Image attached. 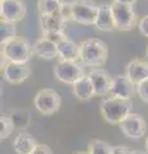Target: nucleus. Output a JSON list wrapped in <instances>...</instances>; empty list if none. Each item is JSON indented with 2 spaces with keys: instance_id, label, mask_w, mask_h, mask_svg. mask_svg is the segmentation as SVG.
<instances>
[{
  "instance_id": "nucleus-25",
  "label": "nucleus",
  "mask_w": 148,
  "mask_h": 154,
  "mask_svg": "<svg viewBox=\"0 0 148 154\" xmlns=\"http://www.w3.org/2000/svg\"><path fill=\"white\" fill-rule=\"evenodd\" d=\"M137 94L144 103H148V79L137 85Z\"/></svg>"
},
{
  "instance_id": "nucleus-30",
  "label": "nucleus",
  "mask_w": 148,
  "mask_h": 154,
  "mask_svg": "<svg viewBox=\"0 0 148 154\" xmlns=\"http://www.w3.org/2000/svg\"><path fill=\"white\" fill-rule=\"evenodd\" d=\"M113 2L121 3V4H129V5H134L137 3V0H113Z\"/></svg>"
},
{
  "instance_id": "nucleus-1",
  "label": "nucleus",
  "mask_w": 148,
  "mask_h": 154,
  "mask_svg": "<svg viewBox=\"0 0 148 154\" xmlns=\"http://www.w3.org/2000/svg\"><path fill=\"white\" fill-rule=\"evenodd\" d=\"M108 46L98 37L87 38L79 45V59L87 67H102L107 62Z\"/></svg>"
},
{
  "instance_id": "nucleus-8",
  "label": "nucleus",
  "mask_w": 148,
  "mask_h": 154,
  "mask_svg": "<svg viewBox=\"0 0 148 154\" xmlns=\"http://www.w3.org/2000/svg\"><path fill=\"white\" fill-rule=\"evenodd\" d=\"M118 126H120L121 132L131 140H138L143 137L147 131V123L143 116L139 113H129Z\"/></svg>"
},
{
  "instance_id": "nucleus-18",
  "label": "nucleus",
  "mask_w": 148,
  "mask_h": 154,
  "mask_svg": "<svg viewBox=\"0 0 148 154\" xmlns=\"http://www.w3.org/2000/svg\"><path fill=\"white\" fill-rule=\"evenodd\" d=\"M72 93L79 100H90L95 95L94 86L88 75L72 85Z\"/></svg>"
},
{
  "instance_id": "nucleus-23",
  "label": "nucleus",
  "mask_w": 148,
  "mask_h": 154,
  "mask_svg": "<svg viewBox=\"0 0 148 154\" xmlns=\"http://www.w3.org/2000/svg\"><path fill=\"white\" fill-rule=\"evenodd\" d=\"M88 153L89 154H111L112 146L108 143L101 140V139H93L88 144Z\"/></svg>"
},
{
  "instance_id": "nucleus-13",
  "label": "nucleus",
  "mask_w": 148,
  "mask_h": 154,
  "mask_svg": "<svg viewBox=\"0 0 148 154\" xmlns=\"http://www.w3.org/2000/svg\"><path fill=\"white\" fill-rule=\"evenodd\" d=\"M39 23L43 32H66L67 21L61 16V13L46 14L39 17Z\"/></svg>"
},
{
  "instance_id": "nucleus-34",
  "label": "nucleus",
  "mask_w": 148,
  "mask_h": 154,
  "mask_svg": "<svg viewBox=\"0 0 148 154\" xmlns=\"http://www.w3.org/2000/svg\"><path fill=\"white\" fill-rule=\"evenodd\" d=\"M76 154H89V153H84V152H81V153H76Z\"/></svg>"
},
{
  "instance_id": "nucleus-19",
  "label": "nucleus",
  "mask_w": 148,
  "mask_h": 154,
  "mask_svg": "<svg viewBox=\"0 0 148 154\" xmlns=\"http://www.w3.org/2000/svg\"><path fill=\"white\" fill-rule=\"evenodd\" d=\"M57 51H58L59 60H77L79 59V45L76 42L70 40L67 37L66 40L57 44Z\"/></svg>"
},
{
  "instance_id": "nucleus-3",
  "label": "nucleus",
  "mask_w": 148,
  "mask_h": 154,
  "mask_svg": "<svg viewBox=\"0 0 148 154\" xmlns=\"http://www.w3.org/2000/svg\"><path fill=\"white\" fill-rule=\"evenodd\" d=\"M2 53L9 62L14 63H28L34 57L32 44L25 37H16L12 41L2 45Z\"/></svg>"
},
{
  "instance_id": "nucleus-12",
  "label": "nucleus",
  "mask_w": 148,
  "mask_h": 154,
  "mask_svg": "<svg viewBox=\"0 0 148 154\" xmlns=\"http://www.w3.org/2000/svg\"><path fill=\"white\" fill-rule=\"evenodd\" d=\"M135 91L137 86L131 82V80L126 75H117L116 77H113L111 93H109L112 96L122 99H131Z\"/></svg>"
},
{
  "instance_id": "nucleus-4",
  "label": "nucleus",
  "mask_w": 148,
  "mask_h": 154,
  "mask_svg": "<svg viewBox=\"0 0 148 154\" xmlns=\"http://www.w3.org/2000/svg\"><path fill=\"white\" fill-rule=\"evenodd\" d=\"M72 8V21L80 25H95L99 12V5L93 0H74L71 2Z\"/></svg>"
},
{
  "instance_id": "nucleus-10",
  "label": "nucleus",
  "mask_w": 148,
  "mask_h": 154,
  "mask_svg": "<svg viewBox=\"0 0 148 154\" xmlns=\"http://www.w3.org/2000/svg\"><path fill=\"white\" fill-rule=\"evenodd\" d=\"M31 75V69L27 66V63H14V62H9L3 69L4 80L8 81L9 84L18 85L26 81Z\"/></svg>"
},
{
  "instance_id": "nucleus-15",
  "label": "nucleus",
  "mask_w": 148,
  "mask_h": 154,
  "mask_svg": "<svg viewBox=\"0 0 148 154\" xmlns=\"http://www.w3.org/2000/svg\"><path fill=\"white\" fill-rule=\"evenodd\" d=\"M94 27L97 28V30L104 31V32L116 30L111 4H101V5H99L98 17H97V21H95Z\"/></svg>"
},
{
  "instance_id": "nucleus-29",
  "label": "nucleus",
  "mask_w": 148,
  "mask_h": 154,
  "mask_svg": "<svg viewBox=\"0 0 148 154\" xmlns=\"http://www.w3.org/2000/svg\"><path fill=\"white\" fill-rule=\"evenodd\" d=\"M111 154H133V152L124 145H116V146H112Z\"/></svg>"
},
{
  "instance_id": "nucleus-31",
  "label": "nucleus",
  "mask_w": 148,
  "mask_h": 154,
  "mask_svg": "<svg viewBox=\"0 0 148 154\" xmlns=\"http://www.w3.org/2000/svg\"><path fill=\"white\" fill-rule=\"evenodd\" d=\"M133 154H148L147 152H140V150H133Z\"/></svg>"
},
{
  "instance_id": "nucleus-21",
  "label": "nucleus",
  "mask_w": 148,
  "mask_h": 154,
  "mask_svg": "<svg viewBox=\"0 0 148 154\" xmlns=\"http://www.w3.org/2000/svg\"><path fill=\"white\" fill-rule=\"evenodd\" d=\"M63 3V0H37V11L40 16L54 14L61 11Z\"/></svg>"
},
{
  "instance_id": "nucleus-14",
  "label": "nucleus",
  "mask_w": 148,
  "mask_h": 154,
  "mask_svg": "<svg viewBox=\"0 0 148 154\" xmlns=\"http://www.w3.org/2000/svg\"><path fill=\"white\" fill-rule=\"evenodd\" d=\"M32 50L36 57L45 60H52L54 58H58V51H57V44L53 41L48 40L46 37L41 36L40 38L32 44Z\"/></svg>"
},
{
  "instance_id": "nucleus-17",
  "label": "nucleus",
  "mask_w": 148,
  "mask_h": 154,
  "mask_svg": "<svg viewBox=\"0 0 148 154\" xmlns=\"http://www.w3.org/2000/svg\"><path fill=\"white\" fill-rule=\"evenodd\" d=\"M36 146L35 137L26 131H21L13 140V149L17 154H31Z\"/></svg>"
},
{
  "instance_id": "nucleus-26",
  "label": "nucleus",
  "mask_w": 148,
  "mask_h": 154,
  "mask_svg": "<svg viewBox=\"0 0 148 154\" xmlns=\"http://www.w3.org/2000/svg\"><path fill=\"white\" fill-rule=\"evenodd\" d=\"M43 36L46 37L48 40L53 41L54 44H59L61 41H63L67 38L66 32H43Z\"/></svg>"
},
{
  "instance_id": "nucleus-11",
  "label": "nucleus",
  "mask_w": 148,
  "mask_h": 154,
  "mask_svg": "<svg viewBox=\"0 0 148 154\" xmlns=\"http://www.w3.org/2000/svg\"><path fill=\"white\" fill-rule=\"evenodd\" d=\"M88 76L92 80V84L94 86V91L95 95L98 96H106L111 93V88H112V77L109 76L108 72L103 71V69H98L95 68L93 71H90Z\"/></svg>"
},
{
  "instance_id": "nucleus-28",
  "label": "nucleus",
  "mask_w": 148,
  "mask_h": 154,
  "mask_svg": "<svg viewBox=\"0 0 148 154\" xmlns=\"http://www.w3.org/2000/svg\"><path fill=\"white\" fill-rule=\"evenodd\" d=\"M31 154H53V152L45 144H37V146L34 149V152Z\"/></svg>"
},
{
  "instance_id": "nucleus-6",
  "label": "nucleus",
  "mask_w": 148,
  "mask_h": 154,
  "mask_svg": "<svg viewBox=\"0 0 148 154\" xmlns=\"http://www.w3.org/2000/svg\"><path fill=\"white\" fill-rule=\"evenodd\" d=\"M53 72L57 80L67 85H74L87 76L84 68L76 60H59L54 66Z\"/></svg>"
},
{
  "instance_id": "nucleus-33",
  "label": "nucleus",
  "mask_w": 148,
  "mask_h": 154,
  "mask_svg": "<svg viewBox=\"0 0 148 154\" xmlns=\"http://www.w3.org/2000/svg\"><path fill=\"white\" fill-rule=\"evenodd\" d=\"M146 55H147V58H148V45H147V49H146Z\"/></svg>"
},
{
  "instance_id": "nucleus-24",
  "label": "nucleus",
  "mask_w": 148,
  "mask_h": 154,
  "mask_svg": "<svg viewBox=\"0 0 148 154\" xmlns=\"http://www.w3.org/2000/svg\"><path fill=\"white\" fill-rule=\"evenodd\" d=\"M13 130H16V126L13 123L12 117L8 114H3L2 118H0V139L4 140L8 136H11Z\"/></svg>"
},
{
  "instance_id": "nucleus-32",
  "label": "nucleus",
  "mask_w": 148,
  "mask_h": 154,
  "mask_svg": "<svg viewBox=\"0 0 148 154\" xmlns=\"http://www.w3.org/2000/svg\"><path fill=\"white\" fill-rule=\"evenodd\" d=\"M146 152L148 153V135H147V139H146Z\"/></svg>"
},
{
  "instance_id": "nucleus-7",
  "label": "nucleus",
  "mask_w": 148,
  "mask_h": 154,
  "mask_svg": "<svg viewBox=\"0 0 148 154\" xmlns=\"http://www.w3.org/2000/svg\"><path fill=\"white\" fill-rule=\"evenodd\" d=\"M61 104H62L61 95L52 89L40 90L34 98L35 108L43 116H52L57 113L61 108Z\"/></svg>"
},
{
  "instance_id": "nucleus-2",
  "label": "nucleus",
  "mask_w": 148,
  "mask_h": 154,
  "mask_svg": "<svg viewBox=\"0 0 148 154\" xmlns=\"http://www.w3.org/2000/svg\"><path fill=\"white\" fill-rule=\"evenodd\" d=\"M131 99H122L109 95L101 103V114L109 125H120V122L131 113Z\"/></svg>"
},
{
  "instance_id": "nucleus-5",
  "label": "nucleus",
  "mask_w": 148,
  "mask_h": 154,
  "mask_svg": "<svg viewBox=\"0 0 148 154\" xmlns=\"http://www.w3.org/2000/svg\"><path fill=\"white\" fill-rule=\"evenodd\" d=\"M111 7H112L115 25H116L117 31H121V32L131 31L137 26V14L134 12L133 5L112 2Z\"/></svg>"
},
{
  "instance_id": "nucleus-20",
  "label": "nucleus",
  "mask_w": 148,
  "mask_h": 154,
  "mask_svg": "<svg viewBox=\"0 0 148 154\" xmlns=\"http://www.w3.org/2000/svg\"><path fill=\"white\" fill-rule=\"evenodd\" d=\"M11 117L13 119V123H14V126H16V128L23 130V131H25V130L30 126L32 116H31V112L28 109H26V108H18V109L13 110L12 114H11Z\"/></svg>"
},
{
  "instance_id": "nucleus-9",
  "label": "nucleus",
  "mask_w": 148,
  "mask_h": 154,
  "mask_svg": "<svg viewBox=\"0 0 148 154\" xmlns=\"http://www.w3.org/2000/svg\"><path fill=\"white\" fill-rule=\"evenodd\" d=\"M27 14L26 4L22 0H0V16L3 21L18 22Z\"/></svg>"
},
{
  "instance_id": "nucleus-16",
  "label": "nucleus",
  "mask_w": 148,
  "mask_h": 154,
  "mask_svg": "<svg viewBox=\"0 0 148 154\" xmlns=\"http://www.w3.org/2000/svg\"><path fill=\"white\" fill-rule=\"evenodd\" d=\"M126 76L135 86L148 79V63L140 59L130 60L126 66Z\"/></svg>"
},
{
  "instance_id": "nucleus-27",
  "label": "nucleus",
  "mask_w": 148,
  "mask_h": 154,
  "mask_svg": "<svg viewBox=\"0 0 148 154\" xmlns=\"http://www.w3.org/2000/svg\"><path fill=\"white\" fill-rule=\"evenodd\" d=\"M138 28H139V32L142 33V35L148 38V14L144 16L139 21V23H138Z\"/></svg>"
},
{
  "instance_id": "nucleus-22",
  "label": "nucleus",
  "mask_w": 148,
  "mask_h": 154,
  "mask_svg": "<svg viewBox=\"0 0 148 154\" xmlns=\"http://www.w3.org/2000/svg\"><path fill=\"white\" fill-rule=\"evenodd\" d=\"M16 37H17L16 23L2 19V23H0V42H2V45L12 41Z\"/></svg>"
}]
</instances>
